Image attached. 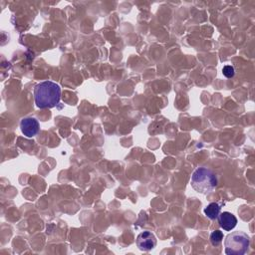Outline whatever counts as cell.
<instances>
[{"mask_svg":"<svg viewBox=\"0 0 255 255\" xmlns=\"http://www.w3.org/2000/svg\"><path fill=\"white\" fill-rule=\"evenodd\" d=\"M61 99V88L53 81H44L34 88V100L39 109L56 107Z\"/></svg>","mask_w":255,"mask_h":255,"instance_id":"1","label":"cell"},{"mask_svg":"<svg viewBox=\"0 0 255 255\" xmlns=\"http://www.w3.org/2000/svg\"><path fill=\"white\" fill-rule=\"evenodd\" d=\"M190 184L198 193L207 194L217 186V177L211 169L207 167H198L191 175Z\"/></svg>","mask_w":255,"mask_h":255,"instance_id":"2","label":"cell"},{"mask_svg":"<svg viewBox=\"0 0 255 255\" xmlns=\"http://www.w3.org/2000/svg\"><path fill=\"white\" fill-rule=\"evenodd\" d=\"M250 244L249 236L243 231L229 233L224 240L225 253L227 255H243L247 252Z\"/></svg>","mask_w":255,"mask_h":255,"instance_id":"3","label":"cell"},{"mask_svg":"<svg viewBox=\"0 0 255 255\" xmlns=\"http://www.w3.org/2000/svg\"><path fill=\"white\" fill-rule=\"evenodd\" d=\"M136 246L141 251H149L156 246L157 240L153 233L150 231H143L136 237Z\"/></svg>","mask_w":255,"mask_h":255,"instance_id":"4","label":"cell"},{"mask_svg":"<svg viewBox=\"0 0 255 255\" xmlns=\"http://www.w3.org/2000/svg\"><path fill=\"white\" fill-rule=\"evenodd\" d=\"M20 128L22 133L27 137L35 136L40 130L39 122L32 117H27L21 120Z\"/></svg>","mask_w":255,"mask_h":255,"instance_id":"5","label":"cell"},{"mask_svg":"<svg viewBox=\"0 0 255 255\" xmlns=\"http://www.w3.org/2000/svg\"><path fill=\"white\" fill-rule=\"evenodd\" d=\"M217 218L220 227L225 231H231L237 224V218L235 215L228 211L220 212Z\"/></svg>","mask_w":255,"mask_h":255,"instance_id":"6","label":"cell"},{"mask_svg":"<svg viewBox=\"0 0 255 255\" xmlns=\"http://www.w3.org/2000/svg\"><path fill=\"white\" fill-rule=\"evenodd\" d=\"M221 211V206L216 203V202H211L209 203L203 210L204 214L210 219V220H215L217 219L219 213Z\"/></svg>","mask_w":255,"mask_h":255,"instance_id":"7","label":"cell"},{"mask_svg":"<svg viewBox=\"0 0 255 255\" xmlns=\"http://www.w3.org/2000/svg\"><path fill=\"white\" fill-rule=\"evenodd\" d=\"M210 242L213 246H218L222 240H223V233L220 230H214L211 232L210 236H209Z\"/></svg>","mask_w":255,"mask_h":255,"instance_id":"8","label":"cell"},{"mask_svg":"<svg viewBox=\"0 0 255 255\" xmlns=\"http://www.w3.org/2000/svg\"><path fill=\"white\" fill-rule=\"evenodd\" d=\"M222 73L223 75L226 77V78H232L235 74V70H234V67L233 66H230V65H226L223 67L222 69Z\"/></svg>","mask_w":255,"mask_h":255,"instance_id":"9","label":"cell"}]
</instances>
